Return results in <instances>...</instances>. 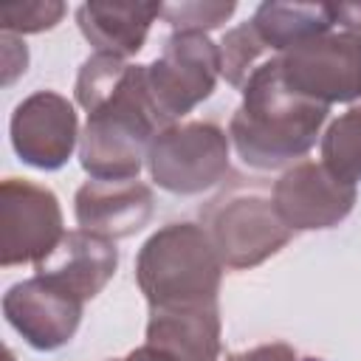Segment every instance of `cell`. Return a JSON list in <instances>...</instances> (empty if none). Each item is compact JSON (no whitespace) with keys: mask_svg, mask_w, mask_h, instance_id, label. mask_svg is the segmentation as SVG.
<instances>
[{"mask_svg":"<svg viewBox=\"0 0 361 361\" xmlns=\"http://www.w3.org/2000/svg\"><path fill=\"white\" fill-rule=\"evenodd\" d=\"M147 344L161 347L180 361H217L220 358V307H183L149 310Z\"/></svg>","mask_w":361,"mask_h":361,"instance_id":"9a60e30c","label":"cell"},{"mask_svg":"<svg viewBox=\"0 0 361 361\" xmlns=\"http://www.w3.org/2000/svg\"><path fill=\"white\" fill-rule=\"evenodd\" d=\"M285 85L319 104L361 99V34L327 31L276 56Z\"/></svg>","mask_w":361,"mask_h":361,"instance_id":"8992f818","label":"cell"},{"mask_svg":"<svg viewBox=\"0 0 361 361\" xmlns=\"http://www.w3.org/2000/svg\"><path fill=\"white\" fill-rule=\"evenodd\" d=\"M62 237V209L56 195L31 180L6 178L0 186V265H37Z\"/></svg>","mask_w":361,"mask_h":361,"instance_id":"ba28073f","label":"cell"},{"mask_svg":"<svg viewBox=\"0 0 361 361\" xmlns=\"http://www.w3.org/2000/svg\"><path fill=\"white\" fill-rule=\"evenodd\" d=\"M355 183L341 180L324 164H293L274 183L271 200L290 231H316L338 226L355 206Z\"/></svg>","mask_w":361,"mask_h":361,"instance_id":"9c48e42d","label":"cell"},{"mask_svg":"<svg viewBox=\"0 0 361 361\" xmlns=\"http://www.w3.org/2000/svg\"><path fill=\"white\" fill-rule=\"evenodd\" d=\"M85 302L65 288L48 282L45 276H31L11 285L3 296L6 322L31 344L34 350H59L65 347L79 322Z\"/></svg>","mask_w":361,"mask_h":361,"instance_id":"30bf717a","label":"cell"},{"mask_svg":"<svg viewBox=\"0 0 361 361\" xmlns=\"http://www.w3.org/2000/svg\"><path fill=\"white\" fill-rule=\"evenodd\" d=\"M254 31L265 42L268 51L285 54L288 48L333 31V20L327 3H262L251 17Z\"/></svg>","mask_w":361,"mask_h":361,"instance_id":"2e32d148","label":"cell"},{"mask_svg":"<svg viewBox=\"0 0 361 361\" xmlns=\"http://www.w3.org/2000/svg\"><path fill=\"white\" fill-rule=\"evenodd\" d=\"M217 48H220V73L226 76L228 85H234L240 90L248 82V76L262 65L259 59L268 54L265 42L254 31L251 20L240 23L231 31H226V37H223V42Z\"/></svg>","mask_w":361,"mask_h":361,"instance_id":"ac0fdd59","label":"cell"},{"mask_svg":"<svg viewBox=\"0 0 361 361\" xmlns=\"http://www.w3.org/2000/svg\"><path fill=\"white\" fill-rule=\"evenodd\" d=\"M330 107L293 93L279 59H265L243 85V102L228 121L237 155L254 169H276L302 158L319 138Z\"/></svg>","mask_w":361,"mask_h":361,"instance_id":"7a4b0ae2","label":"cell"},{"mask_svg":"<svg viewBox=\"0 0 361 361\" xmlns=\"http://www.w3.org/2000/svg\"><path fill=\"white\" fill-rule=\"evenodd\" d=\"M322 164L347 183L361 180V104L327 127L322 135Z\"/></svg>","mask_w":361,"mask_h":361,"instance_id":"e0dca14e","label":"cell"},{"mask_svg":"<svg viewBox=\"0 0 361 361\" xmlns=\"http://www.w3.org/2000/svg\"><path fill=\"white\" fill-rule=\"evenodd\" d=\"M34 268L37 276H45L48 282L87 302L96 293H102L104 285L113 279L118 268V251L113 240L76 228L65 231L59 245Z\"/></svg>","mask_w":361,"mask_h":361,"instance_id":"4fadbf2b","label":"cell"},{"mask_svg":"<svg viewBox=\"0 0 361 361\" xmlns=\"http://www.w3.org/2000/svg\"><path fill=\"white\" fill-rule=\"evenodd\" d=\"M223 259L203 226L169 223L138 251L135 282L149 310H183L217 305Z\"/></svg>","mask_w":361,"mask_h":361,"instance_id":"3957f363","label":"cell"},{"mask_svg":"<svg viewBox=\"0 0 361 361\" xmlns=\"http://www.w3.org/2000/svg\"><path fill=\"white\" fill-rule=\"evenodd\" d=\"M65 14V6L56 0H37L23 6H6L0 11V25L8 34H37L45 28H54Z\"/></svg>","mask_w":361,"mask_h":361,"instance_id":"ffe728a7","label":"cell"},{"mask_svg":"<svg viewBox=\"0 0 361 361\" xmlns=\"http://www.w3.org/2000/svg\"><path fill=\"white\" fill-rule=\"evenodd\" d=\"M76 102L87 110L79 135V164L99 180H133L147 161L152 138L169 127L147 90V65L93 54L76 76Z\"/></svg>","mask_w":361,"mask_h":361,"instance_id":"6da1fadb","label":"cell"},{"mask_svg":"<svg viewBox=\"0 0 361 361\" xmlns=\"http://www.w3.org/2000/svg\"><path fill=\"white\" fill-rule=\"evenodd\" d=\"M113 361H180L178 355L161 350V347H152V344H144V347H135L133 353L121 355V358H113Z\"/></svg>","mask_w":361,"mask_h":361,"instance_id":"603a6c76","label":"cell"},{"mask_svg":"<svg viewBox=\"0 0 361 361\" xmlns=\"http://www.w3.org/2000/svg\"><path fill=\"white\" fill-rule=\"evenodd\" d=\"M161 17V3H82L76 23L96 54L130 56L147 42L149 25Z\"/></svg>","mask_w":361,"mask_h":361,"instance_id":"5bb4252c","label":"cell"},{"mask_svg":"<svg viewBox=\"0 0 361 361\" xmlns=\"http://www.w3.org/2000/svg\"><path fill=\"white\" fill-rule=\"evenodd\" d=\"M220 76V48L197 31H175L161 56L147 65V90L166 124L212 96Z\"/></svg>","mask_w":361,"mask_h":361,"instance_id":"52a82bcc","label":"cell"},{"mask_svg":"<svg viewBox=\"0 0 361 361\" xmlns=\"http://www.w3.org/2000/svg\"><path fill=\"white\" fill-rule=\"evenodd\" d=\"M200 214L217 257L231 271H245L265 262L293 237L274 200L259 192L220 195Z\"/></svg>","mask_w":361,"mask_h":361,"instance_id":"277c9868","label":"cell"},{"mask_svg":"<svg viewBox=\"0 0 361 361\" xmlns=\"http://www.w3.org/2000/svg\"><path fill=\"white\" fill-rule=\"evenodd\" d=\"M237 3H212V0H192V3H166L161 6V17L175 31H197L206 34L209 28L223 25L234 14Z\"/></svg>","mask_w":361,"mask_h":361,"instance_id":"d6986e66","label":"cell"},{"mask_svg":"<svg viewBox=\"0 0 361 361\" xmlns=\"http://www.w3.org/2000/svg\"><path fill=\"white\" fill-rule=\"evenodd\" d=\"M333 25H344L350 34H361V3H327Z\"/></svg>","mask_w":361,"mask_h":361,"instance_id":"7402d4cb","label":"cell"},{"mask_svg":"<svg viewBox=\"0 0 361 361\" xmlns=\"http://www.w3.org/2000/svg\"><path fill=\"white\" fill-rule=\"evenodd\" d=\"M79 138V121L73 104L54 93L37 90L14 107L11 116V147L37 169H59L68 164Z\"/></svg>","mask_w":361,"mask_h":361,"instance_id":"8fae6325","label":"cell"},{"mask_svg":"<svg viewBox=\"0 0 361 361\" xmlns=\"http://www.w3.org/2000/svg\"><path fill=\"white\" fill-rule=\"evenodd\" d=\"M152 189L133 180H87L76 189L73 212L82 231L121 240L141 231L152 217Z\"/></svg>","mask_w":361,"mask_h":361,"instance_id":"7c38bea8","label":"cell"},{"mask_svg":"<svg viewBox=\"0 0 361 361\" xmlns=\"http://www.w3.org/2000/svg\"><path fill=\"white\" fill-rule=\"evenodd\" d=\"M226 361H319V358H299L296 350L288 347L285 341H271V344H259V347L234 353Z\"/></svg>","mask_w":361,"mask_h":361,"instance_id":"44dd1931","label":"cell"},{"mask_svg":"<svg viewBox=\"0 0 361 361\" xmlns=\"http://www.w3.org/2000/svg\"><path fill=\"white\" fill-rule=\"evenodd\" d=\"M149 178L172 195H200L228 172V135L212 121L164 127L147 152Z\"/></svg>","mask_w":361,"mask_h":361,"instance_id":"5b68a950","label":"cell"}]
</instances>
